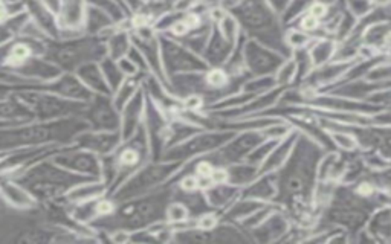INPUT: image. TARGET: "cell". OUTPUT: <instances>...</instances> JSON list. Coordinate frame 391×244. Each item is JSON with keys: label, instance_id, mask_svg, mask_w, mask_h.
<instances>
[{"label": "cell", "instance_id": "1", "mask_svg": "<svg viewBox=\"0 0 391 244\" xmlns=\"http://www.w3.org/2000/svg\"><path fill=\"white\" fill-rule=\"evenodd\" d=\"M88 128L82 121H57L50 124L0 130V148H14L20 145H37L50 141L66 142Z\"/></svg>", "mask_w": 391, "mask_h": 244}, {"label": "cell", "instance_id": "2", "mask_svg": "<svg viewBox=\"0 0 391 244\" xmlns=\"http://www.w3.org/2000/svg\"><path fill=\"white\" fill-rule=\"evenodd\" d=\"M165 200L166 194H158V196L137 200V202L127 205L115 217L107 215V217H104L106 221L103 225L106 227L140 229L150 223H155L162 215L165 217Z\"/></svg>", "mask_w": 391, "mask_h": 244}, {"label": "cell", "instance_id": "3", "mask_svg": "<svg viewBox=\"0 0 391 244\" xmlns=\"http://www.w3.org/2000/svg\"><path fill=\"white\" fill-rule=\"evenodd\" d=\"M89 179L72 174V171H64L59 165L41 163L39 167L30 170V173L21 179V185L30 188L37 196H54L75 183H88Z\"/></svg>", "mask_w": 391, "mask_h": 244}, {"label": "cell", "instance_id": "4", "mask_svg": "<svg viewBox=\"0 0 391 244\" xmlns=\"http://www.w3.org/2000/svg\"><path fill=\"white\" fill-rule=\"evenodd\" d=\"M104 49L106 48L101 46L98 41L78 40L53 48L50 49L49 59L54 63L60 64L63 68L74 69L78 66H83V63L99 59V57L103 55Z\"/></svg>", "mask_w": 391, "mask_h": 244}, {"label": "cell", "instance_id": "5", "mask_svg": "<svg viewBox=\"0 0 391 244\" xmlns=\"http://www.w3.org/2000/svg\"><path fill=\"white\" fill-rule=\"evenodd\" d=\"M175 168H176L175 163L149 165V167L142 168L140 173L130 179V181L118 191L115 199L130 200V199L144 196V194L149 192L150 190H153L158 183L165 181L166 176H169Z\"/></svg>", "mask_w": 391, "mask_h": 244}, {"label": "cell", "instance_id": "6", "mask_svg": "<svg viewBox=\"0 0 391 244\" xmlns=\"http://www.w3.org/2000/svg\"><path fill=\"white\" fill-rule=\"evenodd\" d=\"M228 138H229L228 134H199L190 141L180 143V145L173 147L170 152L166 153V159L185 161L188 157H193L200 153H207L209 150L220 147L223 142L228 141Z\"/></svg>", "mask_w": 391, "mask_h": 244}, {"label": "cell", "instance_id": "7", "mask_svg": "<svg viewBox=\"0 0 391 244\" xmlns=\"http://www.w3.org/2000/svg\"><path fill=\"white\" fill-rule=\"evenodd\" d=\"M59 167L64 170H74V173L89 174L98 177L101 173L99 162L95 157V153L88 152V150H77V152H69L55 157L54 161Z\"/></svg>", "mask_w": 391, "mask_h": 244}, {"label": "cell", "instance_id": "8", "mask_svg": "<svg viewBox=\"0 0 391 244\" xmlns=\"http://www.w3.org/2000/svg\"><path fill=\"white\" fill-rule=\"evenodd\" d=\"M146 150H147L146 136H144V133L136 134V138L132 139L130 145L122 148L117 154V159H115L112 165L113 176H117L118 173L127 174L132 170H135L137 165L142 162L144 157H146Z\"/></svg>", "mask_w": 391, "mask_h": 244}, {"label": "cell", "instance_id": "9", "mask_svg": "<svg viewBox=\"0 0 391 244\" xmlns=\"http://www.w3.org/2000/svg\"><path fill=\"white\" fill-rule=\"evenodd\" d=\"M164 59L166 68L171 72H193L205 68V64L200 63L193 54L171 41H164Z\"/></svg>", "mask_w": 391, "mask_h": 244}, {"label": "cell", "instance_id": "10", "mask_svg": "<svg viewBox=\"0 0 391 244\" xmlns=\"http://www.w3.org/2000/svg\"><path fill=\"white\" fill-rule=\"evenodd\" d=\"M34 109L43 119L66 116L72 112H78L83 109L82 104H75L72 99H63L57 96H35Z\"/></svg>", "mask_w": 391, "mask_h": 244}, {"label": "cell", "instance_id": "11", "mask_svg": "<svg viewBox=\"0 0 391 244\" xmlns=\"http://www.w3.org/2000/svg\"><path fill=\"white\" fill-rule=\"evenodd\" d=\"M88 118L90 125L97 132H117L120 125L117 112L104 98L95 99V103L92 104L90 110L88 112Z\"/></svg>", "mask_w": 391, "mask_h": 244}, {"label": "cell", "instance_id": "12", "mask_svg": "<svg viewBox=\"0 0 391 244\" xmlns=\"http://www.w3.org/2000/svg\"><path fill=\"white\" fill-rule=\"evenodd\" d=\"M120 134L117 132H95L78 134L77 143L79 148L88 150L95 154H108L117 148Z\"/></svg>", "mask_w": 391, "mask_h": 244}, {"label": "cell", "instance_id": "13", "mask_svg": "<svg viewBox=\"0 0 391 244\" xmlns=\"http://www.w3.org/2000/svg\"><path fill=\"white\" fill-rule=\"evenodd\" d=\"M54 92L60 93L61 96L69 99H90L92 95L88 85H83L74 77H63L54 84Z\"/></svg>", "mask_w": 391, "mask_h": 244}, {"label": "cell", "instance_id": "14", "mask_svg": "<svg viewBox=\"0 0 391 244\" xmlns=\"http://www.w3.org/2000/svg\"><path fill=\"white\" fill-rule=\"evenodd\" d=\"M31 55L32 48L25 41H19L10 46L8 51H5L3 61L8 64V66L23 68L25 64L31 60Z\"/></svg>", "mask_w": 391, "mask_h": 244}, {"label": "cell", "instance_id": "15", "mask_svg": "<svg viewBox=\"0 0 391 244\" xmlns=\"http://www.w3.org/2000/svg\"><path fill=\"white\" fill-rule=\"evenodd\" d=\"M79 78L92 88L93 90L101 92V93H107V84L104 77L101 75V72L97 66H93V64H83L82 68H79Z\"/></svg>", "mask_w": 391, "mask_h": 244}, {"label": "cell", "instance_id": "16", "mask_svg": "<svg viewBox=\"0 0 391 244\" xmlns=\"http://www.w3.org/2000/svg\"><path fill=\"white\" fill-rule=\"evenodd\" d=\"M141 107H142L141 95L135 96L132 101L127 104L124 125H122V133H124V138H130V136H133V132L137 127V119H140V114H141Z\"/></svg>", "mask_w": 391, "mask_h": 244}, {"label": "cell", "instance_id": "17", "mask_svg": "<svg viewBox=\"0 0 391 244\" xmlns=\"http://www.w3.org/2000/svg\"><path fill=\"white\" fill-rule=\"evenodd\" d=\"M83 6L82 0H66L61 11V23L66 28H75L82 23Z\"/></svg>", "mask_w": 391, "mask_h": 244}, {"label": "cell", "instance_id": "18", "mask_svg": "<svg viewBox=\"0 0 391 244\" xmlns=\"http://www.w3.org/2000/svg\"><path fill=\"white\" fill-rule=\"evenodd\" d=\"M3 196L14 206L26 207L28 205H31V197L28 196V192L21 190L19 185L5 183L3 185Z\"/></svg>", "mask_w": 391, "mask_h": 244}, {"label": "cell", "instance_id": "19", "mask_svg": "<svg viewBox=\"0 0 391 244\" xmlns=\"http://www.w3.org/2000/svg\"><path fill=\"white\" fill-rule=\"evenodd\" d=\"M104 186L99 185L98 182L95 183H89V185H84V186H79V188L72 190L69 192V199L70 200H88V199H93L99 196L101 192H103Z\"/></svg>", "mask_w": 391, "mask_h": 244}, {"label": "cell", "instance_id": "20", "mask_svg": "<svg viewBox=\"0 0 391 244\" xmlns=\"http://www.w3.org/2000/svg\"><path fill=\"white\" fill-rule=\"evenodd\" d=\"M31 12H32V16L37 19L39 21V25L45 28L46 31H50V32H54L55 30V25H54V21L53 19H50V14L46 11V8H43V6L40 3H37L34 0V2H31Z\"/></svg>", "mask_w": 391, "mask_h": 244}, {"label": "cell", "instance_id": "21", "mask_svg": "<svg viewBox=\"0 0 391 244\" xmlns=\"http://www.w3.org/2000/svg\"><path fill=\"white\" fill-rule=\"evenodd\" d=\"M165 217L169 221H185L188 217H190V210H188L187 205L173 203L170 206H166Z\"/></svg>", "mask_w": 391, "mask_h": 244}, {"label": "cell", "instance_id": "22", "mask_svg": "<svg viewBox=\"0 0 391 244\" xmlns=\"http://www.w3.org/2000/svg\"><path fill=\"white\" fill-rule=\"evenodd\" d=\"M108 17L103 11H98V10H90L89 11V26L92 31H97L99 28H104L108 23Z\"/></svg>", "mask_w": 391, "mask_h": 244}, {"label": "cell", "instance_id": "23", "mask_svg": "<svg viewBox=\"0 0 391 244\" xmlns=\"http://www.w3.org/2000/svg\"><path fill=\"white\" fill-rule=\"evenodd\" d=\"M127 48H128V41L126 39V35H115V37L112 39V43H111V51H112V55L117 59V57H121V55H124L127 52Z\"/></svg>", "mask_w": 391, "mask_h": 244}, {"label": "cell", "instance_id": "24", "mask_svg": "<svg viewBox=\"0 0 391 244\" xmlns=\"http://www.w3.org/2000/svg\"><path fill=\"white\" fill-rule=\"evenodd\" d=\"M103 70L106 77L108 78V81L113 84V88H117V84L120 83V70L117 69L113 63H111V60H106L103 63Z\"/></svg>", "mask_w": 391, "mask_h": 244}, {"label": "cell", "instance_id": "25", "mask_svg": "<svg viewBox=\"0 0 391 244\" xmlns=\"http://www.w3.org/2000/svg\"><path fill=\"white\" fill-rule=\"evenodd\" d=\"M207 83L209 85H213V88H222V85L227 84V77L223 72L216 70V72H211V75L207 78Z\"/></svg>", "mask_w": 391, "mask_h": 244}, {"label": "cell", "instance_id": "26", "mask_svg": "<svg viewBox=\"0 0 391 244\" xmlns=\"http://www.w3.org/2000/svg\"><path fill=\"white\" fill-rule=\"evenodd\" d=\"M180 190H184L185 192H194V190L199 186V181L196 179V176H187L179 183Z\"/></svg>", "mask_w": 391, "mask_h": 244}, {"label": "cell", "instance_id": "27", "mask_svg": "<svg viewBox=\"0 0 391 244\" xmlns=\"http://www.w3.org/2000/svg\"><path fill=\"white\" fill-rule=\"evenodd\" d=\"M132 90H133V85L132 84H126V88H122L121 90H120V93H118V98H117V105H122L124 104V101H127L128 99V96H130V93H132Z\"/></svg>", "mask_w": 391, "mask_h": 244}, {"label": "cell", "instance_id": "28", "mask_svg": "<svg viewBox=\"0 0 391 244\" xmlns=\"http://www.w3.org/2000/svg\"><path fill=\"white\" fill-rule=\"evenodd\" d=\"M287 190L291 192H298V191L303 190V182L300 181L298 177H292L287 183Z\"/></svg>", "mask_w": 391, "mask_h": 244}, {"label": "cell", "instance_id": "29", "mask_svg": "<svg viewBox=\"0 0 391 244\" xmlns=\"http://www.w3.org/2000/svg\"><path fill=\"white\" fill-rule=\"evenodd\" d=\"M315 25H316V19L312 16V17H307L306 20H304V28H306V30H314L315 28Z\"/></svg>", "mask_w": 391, "mask_h": 244}, {"label": "cell", "instance_id": "30", "mask_svg": "<svg viewBox=\"0 0 391 244\" xmlns=\"http://www.w3.org/2000/svg\"><path fill=\"white\" fill-rule=\"evenodd\" d=\"M323 14H324V8H323L321 5H320V6H315V8L312 10V16H314V17H321Z\"/></svg>", "mask_w": 391, "mask_h": 244}]
</instances>
